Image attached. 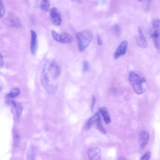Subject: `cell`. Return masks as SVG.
I'll use <instances>...</instances> for the list:
<instances>
[{
    "mask_svg": "<svg viewBox=\"0 0 160 160\" xmlns=\"http://www.w3.org/2000/svg\"><path fill=\"white\" fill-rule=\"evenodd\" d=\"M78 48L80 52L84 51L89 46L93 38L92 32L88 30L81 31L76 34Z\"/></svg>",
    "mask_w": 160,
    "mask_h": 160,
    "instance_id": "obj_1",
    "label": "cell"
},
{
    "mask_svg": "<svg viewBox=\"0 0 160 160\" xmlns=\"http://www.w3.org/2000/svg\"><path fill=\"white\" fill-rule=\"evenodd\" d=\"M128 79L129 82L135 92L141 94L145 91L143 86L145 82L144 78H141L138 75L132 71L130 72Z\"/></svg>",
    "mask_w": 160,
    "mask_h": 160,
    "instance_id": "obj_2",
    "label": "cell"
},
{
    "mask_svg": "<svg viewBox=\"0 0 160 160\" xmlns=\"http://www.w3.org/2000/svg\"><path fill=\"white\" fill-rule=\"evenodd\" d=\"M49 63V61L47 60L45 62L41 73V82L44 88H45L50 85L49 84V78L47 72Z\"/></svg>",
    "mask_w": 160,
    "mask_h": 160,
    "instance_id": "obj_3",
    "label": "cell"
},
{
    "mask_svg": "<svg viewBox=\"0 0 160 160\" xmlns=\"http://www.w3.org/2000/svg\"><path fill=\"white\" fill-rule=\"evenodd\" d=\"M49 15L52 23L56 26H59L62 22L61 15L58 9L55 7L52 8L49 11Z\"/></svg>",
    "mask_w": 160,
    "mask_h": 160,
    "instance_id": "obj_4",
    "label": "cell"
},
{
    "mask_svg": "<svg viewBox=\"0 0 160 160\" xmlns=\"http://www.w3.org/2000/svg\"><path fill=\"white\" fill-rule=\"evenodd\" d=\"M128 46V42L124 40L122 41L115 51L114 53V58L117 59L120 57L125 54Z\"/></svg>",
    "mask_w": 160,
    "mask_h": 160,
    "instance_id": "obj_5",
    "label": "cell"
},
{
    "mask_svg": "<svg viewBox=\"0 0 160 160\" xmlns=\"http://www.w3.org/2000/svg\"><path fill=\"white\" fill-rule=\"evenodd\" d=\"M48 71L49 72L52 78L54 79L58 78L60 73L59 66L54 62L49 63Z\"/></svg>",
    "mask_w": 160,
    "mask_h": 160,
    "instance_id": "obj_6",
    "label": "cell"
},
{
    "mask_svg": "<svg viewBox=\"0 0 160 160\" xmlns=\"http://www.w3.org/2000/svg\"><path fill=\"white\" fill-rule=\"evenodd\" d=\"M138 31L139 36L136 39L137 43L139 47L142 48H146L148 46L147 39L140 28H139Z\"/></svg>",
    "mask_w": 160,
    "mask_h": 160,
    "instance_id": "obj_7",
    "label": "cell"
},
{
    "mask_svg": "<svg viewBox=\"0 0 160 160\" xmlns=\"http://www.w3.org/2000/svg\"><path fill=\"white\" fill-rule=\"evenodd\" d=\"M149 138V133L147 131H143L139 134V142L140 147L143 148L147 145Z\"/></svg>",
    "mask_w": 160,
    "mask_h": 160,
    "instance_id": "obj_8",
    "label": "cell"
},
{
    "mask_svg": "<svg viewBox=\"0 0 160 160\" xmlns=\"http://www.w3.org/2000/svg\"><path fill=\"white\" fill-rule=\"evenodd\" d=\"M31 32V42L30 49L32 53L35 54L37 51L38 46L37 36L36 32L33 30H32Z\"/></svg>",
    "mask_w": 160,
    "mask_h": 160,
    "instance_id": "obj_9",
    "label": "cell"
},
{
    "mask_svg": "<svg viewBox=\"0 0 160 160\" xmlns=\"http://www.w3.org/2000/svg\"><path fill=\"white\" fill-rule=\"evenodd\" d=\"M8 20L12 27L20 28L22 26L21 23L18 18L14 14L10 13L8 16Z\"/></svg>",
    "mask_w": 160,
    "mask_h": 160,
    "instance_id": "obj_10",
    "label": "cell"
},
{
    "mask_svg": "<svg viewBox=\"0 0 160 160\" xmlns=\"http://www.w3.org/2000/svg\"><path fill=\"white\" fill-rule=\"evenodd\" d=\"M100 120V116L99 113L97 112L88 121L85 125L86 129L87 130L89 129L93 124L95 123H97Z\"/></svg>",
    "mask_w": 160,
    "mask_h": 160,
    "instance_id": "obj_11",
    "label": "cell"
},
{
    "mask_svg": "<svg viewBox=\"0 0 160 160\" xmlns=\"http://www.w3.org/2000/svg\"><path fill=\"white\" fill-rule=\"evenodd\" d=\"M73 40V38L71 34L65 33L61 35V43L64 44H69Z\"/></svg>",
    "mask_w": 160,
    "mask_h": 160,
    "instance_id": "obj_12",
    "label": "cell"
},
{
    "mask_svg": "<svg viewBox=\"0 0 160 160\" xmlns=\"http://www.w3.org/2000/svg\"><path fill=\"white\" fill-rule=\"evenodd\" d=\"M99 111L103 117V119L106 124L109 123L111 122L110 118L107 108L102 107L99 108Z\"/></svg>",
    "mask_w": 160,
    "mask_h": 160,
    "instance_id": "obj_13",
    "label": "cell"
},
{
    "mask_svg": "<svg viewBox=\"0 0 160 160\" xmlns=\"http://www.w3.org/2000/svg\"><path fill=\"white\" fill-rule=\"evenodd\" d=\"M101 150L98 148H93L89 150L88 153L89 159L93 160L100 152Z\"/></svg>",
    "mask_w": 160,
    "mask_h": 160,
    "instance_id": "obj_14",
    "label": "cell"
},
{
    "mask_svg": "<svg viewBox=\"0 0 160 160\" xmlns=\"http://www.w3.org/2000/svg\"><path fill=\"white\" fill-rule=\"evenodd\" d=\"M50 3L49 0H41L40 7L41 9L44 12H47L49 10Z\"/></svg>",
    "mask_w": 160,
    "mask_h": 160,
    "instance_id": "obj_15",
    "label": "cell"
},
{
    "mask_svg": "<svg viewBox=\"0 0 160 160\" xmlns=\"http://www.w3.org/2000/svg\"><path fill=\"white\" fill-rule=\"evenodd\" d=\"M151 36L152 39L159 38L160 36V29L159 28H152L151 32Z\"/></svg>",
    "mask_w": 160,
    "mask_h": 160,
    "instance_id": "obj_16",
    "label": "cell"
},
{
    "mask_svg": "<svg viewBox=\"0 0 160 160\" xmlns=\"http://www.w3.org/2000/svg\"><path fill=\"white\" fill-rule=\"evenodd\" d=\"M12 102L15 108L17 115L20 117L23 110L22 107L19 103L14 101H12Z\"/></svg>",
    "mask_w": 160,
    "mask_h": 160,
    "instance_id": "obj_17",
    "label": "cell"
},
{
    "mask_svg": "<svg viewBox=\"0 0 160 160\" xmlns=\"http://www.w3.org/2000/svg\"><path fill=\"white\" fill-rule=\"evenodd\" d=\"M20 92V91L19 88H13L11 90L7 95L10 98H12L18 96Z\"/></svg>",
    "mask_w": 160,
    "mask_h": 160,
    "instance_id": "obj_18",
    "label": "cell"
},
{
    "mask_svg": "<svg viewBox=\"0 0 160 160\" xmlns=\"http://www.w3.org/2000/svg\"><path fill=\"white\" fill-rule=\"evenodd\" d=\"M52 36L53 39L57 42H61V35L59 34L54 30L51 32Z\"/></svg>",
    "mask_w": 160,
    "mask_h": 160,
    "instance_id": "obj_19",
    "label": "cell"
},
{
    "mask_svg": "<svg viewBox=\"0 0 160 160\" xmlns=\"http://www.w3.org/2000/svg\"><path fill=\"white\" fill-rule=\"evenodd\" d=\"M97 127L98 130L102 133L105 134L107 133L106 130L103 126L101 120L99 121L97 123Z\"/></svg>",
    "mask_w": 160,
    "mask_h": 160,
    "instance_id": "obj_20",
    "label": "cell"
},
{
    "mask_svg": "<svg viewBox=\"0 0 160 160\" xmlns=\"http://www.w3.org/2000/svg\"><path fill=\"white\" fill-rule=\"evenodd\" d=\"M112 31L117 36H119L121 33V29L119 26L117 25H115L112 28Z\"/></svg>",
    "mask_w": 160,
    "mask_h": 160,
    "instance_id": "obj_21",
    "label": "cell"
},
{
    "mask_svg": "<svg viewBox=\"0 0 160 160\" xmlns=\"http://www.w3.org/2000/svg\"><path fill=\"white\" fill-rule=\"evenodd\" d=\"M90 69L88 62L86 60H84L83 63V70L84 72H88Z\"/></svg>",
    "mask_w": 160,
    "mask_h": 160,
    "instance_id": "obj_22",
    "label": "cell"
},
{
    "mask_svg": "<svg viewBox=\"0 0 160 160\" xmlns=\"http://www.w3.org/2000/svg\"><path fill=\"white\" fill-rule=\"evenodd\" d=\"M0 18H2L4 15L5 10L4 5L2 0H0Z\"/></svg>",
    "mask_w": 160,
    "mask_h": 160,
    "instance_id": "obj_23",
    "label": "cell"
},
{
    "mask_svg": "<svg viewBox=\"0 0 160 160\" xmlns=\"http://www.w3.org/2000/svg\"><path fill=\"white\" fill-rule=\"evenodd\" d=\"M153 0H143V8L145 10H147L149 8V4L150 2Z\"/></svg>",
    "mask_w": 160,
    "mask_h": 160,
    "instance_id": "obj_24",
    "label": "cell"
},
{
    "mask_svg": "<svg viewBox=\"0 0 160 160\" xmlns=\"http://www.w3.org/2000/svg\"><path fill=\"white\" fill-rule=\"evenodd\" d=\"M151 153L150 152H147L145 154L142 156L140 158L141 160H149L151 157Z\"/></svg>",
    "mask_w": 160,
    "mask_h": 160,
    "instance_id": "obj_25",
    "label": "cell"
},
{
    "mask_svg": "<svg viewBox=\"0 0 160 160\" xmlns=\"http://www.w3.org/2000/svg\"><path fill=\"white\" fill-rule=\"evenodd\" d=\"M152 25L153 27L159 28L160 26V19H156L152 22Z\"/></svg>",
    "mask_w": 160,
    "mask_h": 160,
    "instance_id": "obj_26",
    "label": "cell"
},
{
    "mask_svg": "<svg viewBox=\"0 0 160 160\" xmlns=\"http://www.w3.org/2000/svg\"><path fill=\"white\" fill-rule=\"evenodd\" d=\"M155 46L157 49H159L160 48V41L159 38L153 39Z\"/></svg>",
    "mask_w": 160,
    "mask_h": 160,
    "instance_id": "obj_27",
    "label": "cell"
},
{
    "mask_svg": "<svg viewBox=\"0 0 160 160\" xmlns=\"http://www.w3.org/2000/svg\"><path fill=\"white\" fill-rule=\"evenodd\" d=\"M96 99L95 97L94 96H92V104L91 106V110L92 112L93 111V108L95 103Z\"/></svg>",
    "mask_w": 160,
    "mask_h": 160,
    "instance_id": "obj_28",
    "label": "cell"
},
{
    "mask_svg": "<svg viewBox=\"0 0 160 160\" xmlns=\"http://www.w3.org/2000/svg\"><path fill=\"white\" fill-rule=\"evenodd\" d=\"M97 39L98 45L99 46L102 45V41L100 36L99 35H97Z\"/></svg>",
    "mask_w": 160,
    "mask_h": 160,
    "instance_id": "obj_29",
    "label": "cell"
},
{
    "mask_svg": "<svg viewBox=\"0 0 160 160\" xmlns=\"http://www.w3.org/2000/svg\"><path fill=\"white\" fill-rule=\"evenodd\" d=\"M3 57L2 53H0V67H2L4 65V61L3 59Z\"/></svg>",
    "mask_w": 160,
    "mask_h": 160,
    "instance_id": "obj_30",
    "label": "cell"
},
{
    "mask_svg": "<svg viewBox=\"0 0 160 160\" xmlns=\"http://www.w3.org/2000/svg\"><path fill=\"white\" fill-rule=\"evenodd\" d=\"M138 0L139 1H142V0Z\"/></svg>",
    "mask_w": 160,
    "mask_h": 160,
    "instance_id": "obj_31",
    "label": "cell"
},
{
    "mask_svg": "<svg viewBox=\"0 0 160 160\" xmlns=\"http://www.w3.org/2000/svg\"><path fill=\"white\" fill-rule=\"evenodd\" d=\"M73 0L78 1V0Z\"/></svg>",
    "mask_w": 160,
    "mask_h": 160,
    "instance_id": "obj_32",
    "label": "cell"
}]
</instances>
